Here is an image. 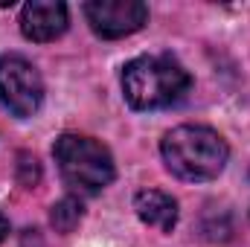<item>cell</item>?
<instances>
[{"label":"cell","instance_id":"obj_1","mask_svg":"<svg viewBox=\"0 0 250 247\" xmlns=\"http://www.w3.org/2000/svg\"><path fill=\"white\" fill-rule=\"evenodd\" d=\"M163 163L166 169L189 184H204L212 181L224 172L230 148L224 143V137L207 125H178L172 128L163 143Z\"/></svg>","mask_w":250,"mask_h":247},{"label":"cell","instance_id":"obj_2","mask_svg":"<svg viewBox=\"0 0 250 247\" xmlns=\"http://www.w3.org/2000/svg\"><path fill=\"white\" fill-rule=\"evenodd\" d=\"M192 79L172 56H140L125 64L123 93L134 111H157L184 99Z\"/></svg>","mask_w":250,"mask_h":247},{"label":"cell","instance_id":"obj_3","mask_svg":"<svg viewBox=\"0 0 250 247\" xmlns=\"http://www.w3.org/2000/svg\"><path fill=\"white\" fill-rule=\"evenodd\" d=\"M53 157L59 163V172L70 186L84 192H99L114 181V157L111 151L82 134H62L53 145Z\"/></svg>","mask_w":250,"mask_h":247},{"label":"cell","instance_id":"obj_4","mask_svg":"<svg viewBox=\"0 0 250 247\" xmlns=\"http://www.w3.org/2000/svg\"><path fill=\"white\" fill-rule=\"evenodd\" d=\"M44 102V82L35 64L23 56H3L0 59V105L18 117H32Z\"/></svg>","mask_w":250,"mask_h":247},{"label":"cell","instance_id":"obj_5","mask_svg":"<svg viewBox=\"0 0 250 247\" xmlns=\"http://www.w3.org/2000/svg\"><path fill=\"white\" fill-rule=\"evenodd\" d=\"M84 18L99 38L117 41L146 26L148 9L140 0H90L84 3Z\"/></svg>","mask_w":250,"mask_h":247},{"label":"cell","instance_id":"obj_6","mask_svg":"<svg viewBox=\"0 0 250 247\" xmlns=\"http://www.w3.org/2000/svg\"><path fill=\"white\" fill-rule=\"evenodd\" d=\"M67 6L62 0H29L21 9V32L29 41H56L67 29Z\"/></svg>","mask_w":250,"mask_h":247},{"label":"cell","instance_id":"obj_7","mask_svg":"<svg viewBox=\"0 0 250 247\" xmlns=\"http://www.w3.org/2000/svg\"><path fill=\"white\" fill-rule=\"evenodd\" d=\"M134 209L143 224L157 227L163 233H172L178 224V201L160 189H143L134 198Z\"/></svg>","mask_w":250,"mask_h":247},{"label":"cell","instance_id":"obj_8","mask_svg":"<svg viewBox=\"0 0 250 247\" xmlns=\"http://www.w3.org/2000/svg\"><path fill=\"white\" fill-rule=\"evenodd\" d=\"M50 221L59 233H73V227L82 221V204L76 198H62L53 212H50Z\"/></svg>","mask_w":250,"mask_h":247},{"label":"cell","instance_id":"obj_9","mask_svg":"<svg viewBox=\"0 0 250 247\" xmlns=\"http://www.w3.org/2000/svg\"><path fill=\"white\" fill-rule=\"evenodd\" d=\"M9 236V221H6V215L0 212V245H3V239Z\"/></svg>","mask_w":250,"mask_h":247}]
</instances>
